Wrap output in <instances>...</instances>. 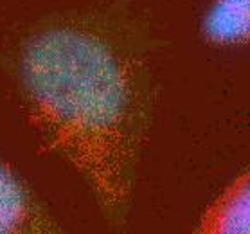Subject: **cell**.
<instances>
[{
	"mask_svg": "<svg viewBox=\"0 0 250 234\" xmlns=\"http://www.w3.org/2000/svg\"><path fill=\"white\" fill-rule=\"evenodd\" d=\"M135 29L106 15L56 18L20 51V88L47 149L80 173L112 225L131 207L153 110V74Z\"/></svg>",
	"mask_w": 250,
	"mask_h": 234,
	"instance_id": "1",
	"label": "cell"
},
{
	"mask_svg": "<svg viewBox=\"0 0 250 234\" xmlns=\"http://www.w3.org/2000/svg\"><path fill=\"white\" fill-rule=\"evenodd\" d=\"M249 173H241L204 213L202 233H249Z\"/></svg>",
	"mask_w": 250,
	"mask_h": 234,
	"instance_id": "3",
	"label": "cell"
},
{
	"mask_svg": "<svg viewBox=\"0 0 250 234\" xmlns=\"http://www.w3.org/2000/svg\"><path fill=\"white\" fill-rule=\"evenodd\" d=\"M205 33L218 43H236L249 35V0H216L205 20Z\"/></svg>",
	"mask_w": 250,
	"mask_h": 234,
	"instance_id": "4",
	"label": "cell"
},
{
	"mask_svg": "<svg viewBox=\"0 0 250 234\" xmlns=\"http://www.w3.org/2000/svg\"><path fill=\"white\" fill-rule=\"evenodd\" d=\"M58 225L25 184L0 162V233H52Z\"/></svg>",
	"mask_w": 250,
	"mask_h": 234,
	"instance_id": "2",
	"label": "cell"
}]
</instances>
